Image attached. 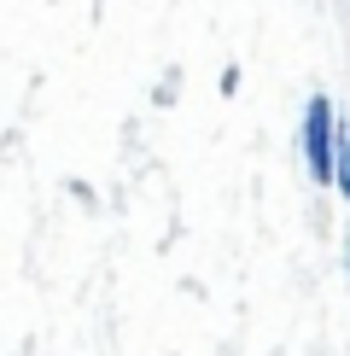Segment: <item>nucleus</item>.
Wrapping results in <instances>:
<instances>
[{
    "label": "nucleus",
    "mask_w": 350,
    "mask_h": 356,
    "mask_svg": "<svg viewBox=\"0 0 350 356\" xmlns=\"http://www.w3.org/2000/svg\"><path fill=\"white\" fill-rule=\"evenodd\" d=\"M344 263H350V245H344Z\"/></svg>",
    "instance_id": "2"
},
{
    "label": "nucleus",
    "mask_w": 350,
    "mask_h": 356,
    "mask_svg": "<svg viewBox=\"0 0 350 356\" xmlns=\"http://www.w3.org/2000/svg\"><path fill=\"white\" fill-rule=\"evenodd\" d=\"M303 164L321 187L339 181V111H333L327 94H315L303 106Z\"/></svg>",
    "instance_id": "1"
}]
</instances>
